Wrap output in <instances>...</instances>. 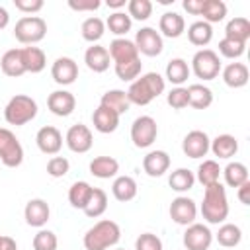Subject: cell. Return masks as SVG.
<instances>
[{"label":"cell","instance_id":"681fc988","mask_svg":"<svg viewBox=\"0 0 250 250\" xmlns=\"http://www.w3.org/2000/svg\"><path fill=\"white\" fill-rule=\"evenodd\" d=\"M168 105L174 107V109H184L188 105V90L182 88V86H176L168 92V98H166Z\"/></svg>","mask_w":250,"mask_h":250},{"label":"cell","instance_id":"6f0895ef","mask_svg":"<svg viewBox=\"0 0 250 250\" xmlns=\"http://www.w3.org/2000/svg\"><path fill=\"white\" fill-rule=\"evenodd\" d=\"M107 6L109 8H115V12H119V8L125 6V0H107Z\"/></svg>","mask_w":250,"mask_h":250},{"label":"cell","instance_id":"ba28073f","mask_svg":"<svg viewBox=\"0 0 250 250\" xmlns=\"http://www.w3.org/2000/svg\"><path fill=\"white\" fill-rule=\"evenodd\" d=\"M158 125L150 115H141L131 125V141L137 148H146L156 141Z\"/></svg>","mask_w":250,"mask_h":250},{"label":"cell","instance_id":"6da1fadb","mask_svg":"<svg viewBox=\"0 0 250 250\" xmlns=\"http://www.w3.org/2000/svg\"><path fill=\"white\" fill-rule=\"evenodd\" d=\"M164 88H166V82L158 72H146L141 78L131 82L127 90V100L129 104H135V105H146L154 98H158L164 92Z\"/></svg>","mask_w":250,"mask_h":250},{"label":"cell","instance_id":"74e56055","mask_svg":"<svg viewBox=\"0 0 250 250\" xmlns=\"http://www.w3.org/2000/svg\"><path fill=\"white\" fill-rule=\"evenodd\" d=\"M80 31H82V37L94 45L96 41H100V39L104 37V31H105V23H104L100 18L92 16V18H86V20L82 21V25H80Z\"/></svg>","mask_w":250,"mask_h":250},{"label":"cell","instance_id":"e0dca14e","mask_svg":"<svg viewBox=\"0 0 250 250\" xmlns=\"http://www.w3.org/2000/svg\"><path fill=\"white\" fill-rule=\"evenodd\" d=\"M47 105H49L51 113H55V115H59V117H66V115H70V113L74 111V107H76V98H74L70 92H66V90H55V92L49 94Z\"/></svg>","mask_w":250,"mask_h":250},{"label":"cell","instance_id":"7c38bea8","mask_svg":"<svg viewBox=\"0 0 250 250\" xmlns=\"http://www.w3.org/2000/svg\"><path fill=\"white\" fill-rule=\"evenodd\" d=\"M64 141H66V146H68L72 152L82 154V152H88V150L92 148L94 137H92V131H90L86 125L76 123V125H72V127L66 131Z\"/></svg>","mask_w":250,"mask_h":250},{"label":"cell","instance_id":"d6a6232c","mask_svg":"<svg viewBox=\"0 0 250 250\" xmlns=\"http://www.w3.org/2000/svg\"><path fill=\"white\" fill-rule=\"evenodd\" d=\"M105 209H107V195H105V191L100 189V188H94L92 195H90V199H88V203H86V207L82 211L86 213V217L98 219L100 215L105 213Z\"/></svg>","mask_w":250,"mask_h":250},{"label":"cell","instance_id":"d590c367","mask_svg":"<svg viewBox=\"0 0 250 250\" xmlns=\"http://www.w3.org/2000/svg\"><path fill=\"white\" fill-rule=\"evenodd\" d=\"M168 184H170V188H172L174 191L184 193V191H188V189L193 188L195 176H193V172L188 170V168H178V170H174V172L170 174Z\"/></svg>","mask_w":250,"mask_h":250},{"label":"cell","instance_id":"1f68e13d","mask_svg":"<svg viewBox=\"0 0 250 250\" xmlns=\"http://www.w3.org/2000/svg\"><path fill=\"white\" fill-rule=\"evenodd\" d=\"M188 39L191 45H197V47H205L211 39H213V27L207 23V21H193L189 27H188Z\"/></svg>","mask_w":250,"mask_h":250},{"label":"cell","instance_id":"ac0fdd59","mask_svg":"<svg viewBox=\"0 0 250 250\" xmlns=\"http://www.w3.org/2000/svg\"><path fill=\"white\" fill-rule=\"evenodd\" d=\"M109 59L119 64V62H127V61H133V59H139V51L135 47L133 41L125 39V37H117L109 43Z\"/></svg>","mask_w":250,"mask_h":250},{"label":"cell","instance_id":"cb8c5ba5","mask_svg":"<svg viewBox=\"0 0 250 250\" xmlns=\"http://www.w3.org/2000/svg\"><path fill=\"white\" fill-rule=\"evenodd\" d=\"M117 172H119V162L113 156H96L90 162V174L100 180H109L117 176Z\"/></svg>","mask_w":250,"mask_h":250},{"label":"cell","instance_id":"7bdbcfd3","mask_svg":"<svg viewBox=\"0 0 250 250\" xmlns=\"http://www.w3.org/2000/svg\"><path fill=\"white\" fill-rule=\"evenodd\" d=\"M143 70V62L141 59H133V61H127V62H119L115 64V74L119 80L123 82H133Z\"/></svg>","mask_w":250,"mask_h":250},{"label":"cell","instance_id":"d6986e66","mask_svg":"<svg viewBox=\"0 0 250 250\" xmlns=\"http://www.w3.org/2000/svg\"><path fill=\"white\" fill-rule=\"evenodd\" d=\"M170 168V156L164 150H150L145 158H143V170L150 176V178H158L164 172H168Z\"/></svg>","mask_w":250,"mask_h":250},{"label":"cell","instance_id":"836d02e7","mask_svg":"<svg viewBox=\"0 0 250 250\" xmlns=\"http://www.w3.org/2000/svg\"><path fill=\"white\" fill-rule=\"evenodd\" d=\"M92 186L88 184V182H74L72 186H70V189H68V201H70V205L74 207V209H84L86 207V203H88V199H90V195H92Z\"/></svg>","mask_w":250,"mask_h":250},{"label":"cell","instance_id":"8d00e7d4","mask_svg":"<svg viewBox=\"0 0 250 250\" xmlns=\"http://www.w3.org/2000/svg\"><path fill=\"white\" fill-rule=\"evenodd\" d=\"M219 176H221L219 164H217L215 160H203V162L199 164V168H197L195 180H197L203 188H207V186L217 184V182H219Z\"/></svg>","mask_w":250,"mask_h":250},{"label":"cell","instance_id":"ee69618b","mask_svg":"<svg viewBox=\"0 0 250 250\" xmlns=\"http://www.w3.org/2000/svg\"><path fill=\"white\" fill-rule=\"evenodd\" d=\"M127 14H129V18H135L139 21H145L152 14V2L150 0H129Z\"/></svg>","mask_w":250,"mask_h":250},{"label":"cell","instance_id":"30bf717a","mask_svg":"<svg viewBox=\"0 0 250 250\" xmlns=\"http://www.w3.org/2000/svg\"><path fill=\"white\" fill-rule=\"evenodd\" d=\"M211 242H213V232L209 230L207 225L201 223L188 225L184 232V246L188 250H209Z\"/></svg>","mask_w":250,"mask_h":250},{"label":"cell","instance_id":"d4e9b609","mask_svg":"<svg viewBox=\"0 0 250 250\" xmlns=\"http://www.w3.org/2000/svg\"><path fill=\"white\" fill-rule=\"evenodd\" d=\"M21 51V61H23V66H25V72H31V74H37L45 68L47 64V57H45V51L39 49V47H23L20 49Z\"/></svg>","mask_w":250,"mask_h":250},{"label":"cell","instance_id":"11a10c76","mask_svg":"<svg viewBox=\"0 0 250 250\" xmlns=\"http://www.w3.org/2000/svg\"><path fill=\"white\" fill-rule=\"evenodd\" d=\"M18 244L12 236H0V250H16Z\"/></svg>","mask_w":250,"mask_h":250},{"label":"cell","instance_id":"8992f818","mask_svg":"<svg viewBox=\"0 0 250 250\" xmlns=\"http://www.w3.org/2000/svg\"><path fill=\"white\" fill-rule=\"evenodd\" d=\"M191 68L197 78L201 80H213L221 72V59L213 49H201L191 59Z\"/></svg>","mask_w":250,"mask_h":250},{"label":"cell","instance_id":"44dd1931","mask_svg":"<svg viewBox=\"0 0 250 250\" xmlns=\"http://www.w3.org/2000/svg\"><path fill=\"white\" fill-rule=\"evenodd\" d=\"M158 27H160L162 35H166L170 39H176V37H180L186 31V21H184V18L178 12H164L160 16Z\"/></svg>","mask_w":250,"mask_h":250},{"label":"cell","instance_id":"816d5d0a","mask_svg":"<svg viewBox=\"0 0 250 250\" xmlns=\"http://www.w3.org/2000/svg\"><path fill=\"white\" fill-rule=\"evenodd\" d=\"M14 6L23 14H35L43 8V0H14Z\"/></svg>","mask_w":250,"mask_h":250},{"label":"cell","instance_id":"db71d44e","mask_svg":"<svg viewBox=\"0 0 250 250\" xmlns=\"http://www.w3.org/2000/svg\"><path fill=\"white\" fill-rule=\"evenodd\" d=\"M238 189V199H240V203L242 205H250V182H244L242 186H238L236 188Z\"/></svg>","mask_w":250,"mask_h":250},{"label":"cell","instance_id":"7402d4cb","mask_svg":"<svg viewBox=\"0 0 250 250\" xmlns=\"http://www.w3.org/2000/svg\"><path fill=\"white\" fill-rule=\"evenodd\" d=\"M84 62L94 72H105L109 68V53L102 45H92L84 53Z\"/></svg>","mask_w":250,"mask_h":250},{"label":"cell","instance_id":"3957f363","mask_svg":"<svg viewBox=\"0 0 250 250\" xmlns=\"http://www.w3.org/2000/svg\"><path fill=\"white\" fill-rule=\"evenodd\" d=\"M121 238V229L115 221L104 219L98 221L92 229L86 230L84 234V248L86 250H107L115 246Z\"/></svg>","mask_w":250,"mask_h":250},{"label":"cell","instance_id":"52a82bcc","mask_svg":"<svg viewBox=\"0 0 250 250\" xmlns=\"http://www.w3.org/2000/svg\"><path fill=\"white\" fill-rule=\"evenodd\" d=\"M0 162L8 168H16L23 162V148L18 137L6 127H0Z\"/></svg>","mask_w":250,"mask_h":250},{"label":"cell","instance_id":"5b68a950","mask_svg":"<svg viewBox=\"0 0 250 250\" xmlns=\"http://www.w3.org/2000/svg\"><path fill=\"white\" fill-rule=\"evenodd\" d=\"M45 33H47V21L39 16H23L16 21L14 27V37L25 45L39 43L45 37Z\"/></svg>","mask_w":250,"mask_h":250},{"label":"cell","instance_id":"603a6c76","mask_svg":"<svg viewBox=\"0 0 250 250\" xmlns=\"http://www.w3.org/2000/svg\"><path fill=\"white\" fill-rule=\"evenodd\" d=\"M223 80L229 88H242L248 84V66L244 62H229L223 68Z\"/></svg>","mask_w":250,"mask_h":250},{"label":"cell","instance_id":"2e32d148","mask_svg":"<svg viewBox=\"0 0 250 250\" xmlns=\"http://www.w3.org/2000/svg\"><path fill=\"white\" fill-rule=\"evenodd\" d=\"M23 217H25V223L29 227H37L41 229L49 217H51V209H49V203L45 199H29L25 203V209H23Z\"/></svg>","mask_w":250,"mask_h":250},{"label":"cell","instance_id":"f5cc1de1","mask_svg":"<svg viewBox=\"0 0 250 250\" xmlns=\"http://www.w3.org/2000/svg\"><path fill=\"white\" fill-rule=\"evenodd\" d=\"M184 10L188 14H193V16H199L201 14V8H203V0H184Z\"/></svg>","mask_w":250,"mask_h":250},{"label":"cell","instance_id":"9c48e42d","mask_svg":"<svg viewBox=\"0 0 250 250\" xmlns=\"http://www.w3.org/2000/svg\"><path fill=\"white\" fill-rule=\"evenodd\" d=\"M135 47L139 53L146 55V57H156L162 53L164 43H162V35L154 29V27H141L135 35Z\"/></svg>","mask_w":250,"mask_h":250},{"label":"cell","instance_id":"8fae6325","mask_svg":"<svg viewBox=\"0 0 250 250\" xmlns=\"http://www.w3.org/2000/svg\"><path fill=\"white\" fill-rule=\"evenodd\" d=\"M170 217L178 225H184V227L191 225L195 221V217H197L195 201L186 197V195H180V197L172 199V203H170Z\"/></svg>","mask_w":250,"mask_h":250},{"label":"cell","instance_id":"484cf974","mask_svg":"<svg viewBox=\"0 0 250 250\" xmlns=\"http://www.w3.org/2000/svg\"><path fill=\"white\" fill-rule=\"evenodd\" d=\"M0 66H2V72L10 78H18V76L25 74V66H23V61H21V51L20 49L6 51L0 59Z\"/></svg>","mask_w":250,"mask_h":250},{"label":"cell","instance_id":"f907efd6","mask_svg":"<svg viewBox=\"0 0 250 250\" xmlns=\"http://www.w3.org/2000/svg\"><path fill=\"white\" fill-rule=\"evenodd\" d=\"M102 6L100 0H68V8L74 12H94Z\"/></svg>","mask_w":250,"mask_h":250},{"label":"cell","instance_id":"4fadbf2b","mask_svg":"<svg viewBox=\"0 0 250 250\" xmlns=\"http://www.w3.org/2000/svg\"><path fill=\"white\" fill-rule=\"evenodd\" d=\"M209 137L205 131H199V129H193L189 131L184 141H182V150L186 156L189 158H203L207 152H209Z\"/></svg>","mask_w":250,"mask_h":250},{"label":"cell","instance_id":"7dc6e473","mask_svg":"<svg viewBox=\"0 0 250 250\" xmlns=\"http://www.w3.org/2000/svg\"><path fill=\"white\" fill-rule=\"evenodd\" d=\"M68 168H70V162L64 158V156H53L49 162H47V174L53 176V178H62L68 174Z\"/></svg>","mask_w":250,"mask_h":250},{"label":"cell","instance_id":"b9f144b4","mask_svg":"<svg viewBox=\"0 0 250 250\" xmlns=\"http://www.w3.org/2000/svg\"><path fill=\"white\" fill-rule=\"evenodd\" d=\"M131 18H129V14L127 12H113V14H109L107 16V20H105V27L113 33V35H125L129 29H131Z\"/></svg>","mask_w":250,"mask_h":250},{"label":"cell","instance_id":"4316f807","mask_svg":"<svg viewBox=\"0 0 250 250\" xmlns=\"http://www.w3.org/2000/svg\"><path fill=\"white\" fill-rule=\"evenodd\" d=\"M111 193L117 201L127 203L137 197V182L131 176H117L111 186Z\"/></svg>","mask_w":250,"mask_h":250},{"label":"cell","instance_id":"83f0119b","mask_svg":"<svg viewBox=\"0 0 250 250\" xmlns=\"http://www.w3.org/2000/svg\"><path fill=\"white\" fill-rule=\"evenodd\" d=\"M209 150H213V154L217 158H230L236 154L238 150V141L232 135H217L211 143H209Z\"/></svg>","mask_w":250,"mask_h":250},{"label":"cell","instance_id":"60d3db41","mask_svg":"<svg viewBox=\"0 0 250 250\" xmlns=\"http://www.w3.org/2000/svg\"><path fill=\"white\" fill-rule=\"evenodd\" d=\"M242 240V230L240 227L232 225V223H225L219 227V232H217V242L225 248H232L236 244H240Z\"/></svg>","mask_w":250,"mask_h":250},{"label":"cell","instance_id":"5bb4252c","mask_svg":"<svg viewBox=\"0 0 250 250\" xmlns=\"http://www.w3.org/2000/svg\"><path fill=\"white\" fill-rule=\"evenodd\" d=\"M51 76L57 84L68 86L78 78V64L70 57H59L51 66Z\"/></svg>","mask_w":250,"mask_h":250},{"label":"cell","instance_id":"7a4b0ae2","mask_svg":"<svg viewBox=\"0 0 250 250\" xmlns=\"http://www.w3.org/2000/svg\"><path fill=\"white\" fill-rule=\"evenodd\" d=\"M201 215L209 225H219L229 217V199L227 189L221 182L207 186L203 191V203H201Z\"/></svg>","mask_w":250,"mask_h":250},{"label":"cell","instance_id":"f546056e","mask_svg":"<svg viewBox=\"0 0 250 250\" xmlns=\"http://www.w3.org/2000/svg\"><path fill=\"white\" fill-rule=\"evenodd\" d=\"M100 105H104V107L115 111L117 115H123V113L129 111V105H131V104H129V100H127V92H123V90H107V92L102 96Z\"/></svg>","mask_w":250,"mask_h":250},{"label":"cell","instance_id":"680465c9","mask_svg":"<svg viewBox=\"0 0 250 250\" xmlns=\"http://www.w3.org/2000/svg\"><path fill=\"white\" fill-rule=\"evenodd\" d=\"M115 250H123V248H115Z\"/></svg>","mask_w":250,"mask_h":250},{"label":"cell","instance_id":"4dcf8cb0","mask_svg":"<svg viewBox=\"0 0 250 250\" xmlns=\"http://www.w3.org/2000/svg\"><path fill=\"white\" fill-rule=\"evenodd\" d=\"M225 37L227 39H234L240 43H246L250 37V21L242 16H236L232 20H229L227 27H225Z\"/></svg>","mask_w":250,"mask_h":250},{"label":"cell","instance_id":"ab89813d","mask_svg":"<svg viewBox=\"0 0 250 250\" xmlns=\"http://www.w3.org/2000/svg\"><path fill=\"white\" fill-rule=\"evenodd\" d=\"M225 174V182L227 186L230 188H238L242 186L244 182H248V168L242 164V162H230L227 164L225 170H221Z\"/></svg>","mask_w":250,"mask_h":250},{"label":"cell","instance_id":"f1b7e54d","mask_svg":"<svg viewBox=\"0 0 250 250\" xmlns=\"http://www.w3.org/2000/svg\"><path fill=\"white\" fill-rule=\"evenodd\" d=\"M188 90V105L195 109H207L213 104V92L203 84H191Z\"/></svg>","mask_w":250,"mask_h":250},{"label":"cell","instance_id":"277c9868","mask_svg":"<svg viewBox=\"0 0 250 250\" xmlns=\"http://www.w3.org/2000/svg\"><path fill=\"white\" fill-rule=\"evenodd\" d=\"M35 115H37V102L25 94H16L4 107V119L16 127L33 121Z\"/></svg>","mask_w":250,"mask_h":250},{"label":"cell","instance_id":"c3c4849f","mask_svg":"<svg viewBox=\"0 0 250 250\" xmlns=\"http://www.w3.org/2000/svg\"><path fill=\"white\" fill-rule=\"evenodd\" d=\"M135 250H162V240L152 232H143L135 240Z\"/></svg>","mask_w":250,"mask_h":250},{"label":"cell","instance_id":"9f6ffc18","mask_svg":"<svg viewBox=\"0 0 250 250\" xmlns=\"http://www.w3.org/2000/svg\"><path fill=\"white\" fill-rule=\"evenodd\" d=\"M8 21H10V14H8V10L0 6V29H4V27L8 25Z\"/></svg>","mask_w":250,"mask_h":250},{"label":"cell","instance_id":"9a60e30c","mask_svg":"<svg viewBox=\"0 0 250 250\" xmlns=\"http://www.w3.org/2000/svg\"><path fill=\"white\" fill-rule=\"evenodd\" d=\"M35 143H37V146H39L41 152H45V154H57L61 150V146H62V135H61V131L57 127L45 125V127H41L37 131Z\"/></svg>","mask_w":250,"mask_h":250},{"label":"cell","instance_id":"e575fe53","mask_svg":"<svg viewBox=\"0 0 250 250\" xmlns=\"http://www.w3.org/2000/svg\"><path fill=\"white\" fill-rule=\"evenodd\" d=\"M199 16H203V21H207L209 25L223 21L227 16V4L223 0H203V8Z\"/></svg>","mask_w":250,"mask_h":250},{"label":"cell","instance_id":"ffe728a7","mask_svg":"<svg viewBox=\"0 0 250 250\" xmlns=\"http://www.w3.org/2000/svg\"><path fill=\"white\" fill-rule=\"evenodd\" d=\"M92 123H94V129L107 135V133H113L119 125V115L104 105H98L92 113Z\"/></svg>","mask_w":250,"mask_h":250},{"label":"cell","instance_id":"f35d334b","mask_svg":"<svg viewBox=\"0 0 250 250\" xmlns=\"http://www.w3.org/2000/svg\"><path fill=\"white\" fill-rule=\"evenodd\" d=\"M166 78L172 84H176V86L184 84L189 78V66H188V62L184 59H172L166 64Z\"/></svg>","mask_w":250,"mask_h":250},{"label":"cell","instance_id":"bcb514c9","mask_svg":"<svg viewBox=\"0 0 250 250\" xmlns=\"http://www.w3.org/2000/svg\"><path fill=\"white\" fill-rule=\"evenodd\" d=\"M244 49H246V43H240V41H234V39H221L219 41V53L227 59H238L244 55Z\"/></svg>","mask_w":250,"mask_h":250},{"label":"cell","instance_id":"f6af8a7d","mask_svg":"<svg viewBox=\"0 0 250 250\" xmlns=\"http://www.w3.org/2000/svg\"><path fill=\"white\" fill-rule=\"evenodd\" d=\"M57 246H59V240L53 230L41 229L33 236V250H57Z\"/></svg>","mask_w":250,"mask_h":250}]
</instances>
